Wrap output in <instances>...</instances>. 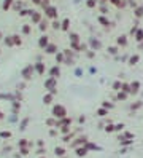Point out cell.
<instances>
[{"mask_svg":"<svg viewBox=\"0 0 143 158\" xmlns=\"http://www.w3.org/2000/svg\"><path fill=\"white\" fill-rule=\"evenodd\" d=\"M140 91V83L138 81H132L130 83V94H137Z\"/></svg>","mask_w":143,"mask_h":158,"instance_id":"cell-1","label":"cell"},{"mask_svg":"<svg viewBox=\"0 0 143 158\" xmlns=\"http://www.w3.org/2000/svg\"><path fill=\"white\" fill-rule=\"evenodd\" d=\"M133 39H135L138 43L143 42V29H137V32L133 34Z\"/></svg>","mask_w":143,"mask_h":158,"instance_id":"cell-2","label":"cell"},{"mask_svg":"<svg viewBox=\"0 0 143 158\" xmlns=\"http://www.w3.org/2000/svg\"><path fill=\"white\" fill-rule=\"evenodd\" d=\"M118 45H119V46H126V45H127V37H126V35L118 37Z\"/></svg>","mask_w":143,"mask_h":158,"instance_id":"cell-3","label":"cell"},{"mask_svg":"<svg viewBox=\"0 0 143 158\" xmlns=\"http://www.w3.org/2000/svg\"><path fill=\"white\" fill-rule=\"evenodd\" d=\"M138 61H140V56H138V54H133V56H130V59H129V64H130V66H135Z\"/></svg>","mask_w":143,"mask_h":158,"instance_id":"cell-4","label":"cell"},{"mask_svg":"<svg viewBox=\"0 0 143 158\" xmlns=\"http://www.w3.org/2000/svg\"><path fill=\"white\" fill-rule=\"evenodd\" d=\"M133 13H135V16H137V18H143V5L137 6V8H135V11H133Z\"/></svg>","mask_w":143,"mask_h":158,"instance_id":"cell-5","label":"cell"},{"mask_svg":"<svg viewBox=\"0 0 143 158\" xmlns=\"http://www.w3.org/2000/svg\"><path fill=\"white\" fill-rule=\"evenodd\" d=\"M127 96H129V93H126V91H118V99L126 101V99H127Z\"/></svg>","mask_w":143,"mask_h":158,"instance_id":"cell-6","label":"cell"},{"mask_svg":"<svg viewBox=\"0 0 143 158\" xmlns=\"http://www.w3.org/2000/svg\"><path fill=\"white\" fill-rule=\"evenodd\" d=\"M140 107H141V101H137L135 104H132V109H133V110H137V109H140Z\"/></svg>","mask_w":143,"mask_h":158,"instance_id":"cell-7","label":"cell"},{"mask_svg":"<svg viewBox=\"0 0 143 158\" xmlns=\"http://www.w3.org/2000/svg\"><path fill=\"white\" fill-rule=\"evenodd\" d=\"M99 114H100V117H105V115H107V110H105V109H100Z\"/></svg>","mask_w":143,"mask_h":158,"instance_id":"cell-8","label":"cell"},{"mask_svg":"<svg viewBox=\"0 0 143 158\" xmlns=\"http://www.w3.org/2000/svg\"><path fill=\"white\" fill-rule=\"evenodd\" d=\"M100 23L102 24H105V26H108L110 23H108V19H105V18H100Z\"/></svg>","mask_w":143,"mask_h":158,"instance_id":"cell-9","label":"cell"},{"mask_svg":"<svg viewBox=\"0 0 143 158\" xmlns=\"http://www.w3.org/2000/svg\"><path fill=\"white\" fill-rule=\"evenodd\" d=\"M88 6H95V2H94V0H89V2H88Z\"/></svg>","mask_w":143,"mask_h":158,"instance_id":"cell-10","label":"cell"},{"mask_svg":"<svg viewBox=\"0 0 143 158\" xmlns=\"http://www.w3.org/2000/svg\"><path fill=\"white\" fill-rule=\"evenodd\" d=\"M108 51H110V53H111V54H114V53H116V48H110V50H108Z\"/></svg>","mask_w":143,"mask_h":158,"instance_id":"cell-11","label":"cell"}]
</instances>
